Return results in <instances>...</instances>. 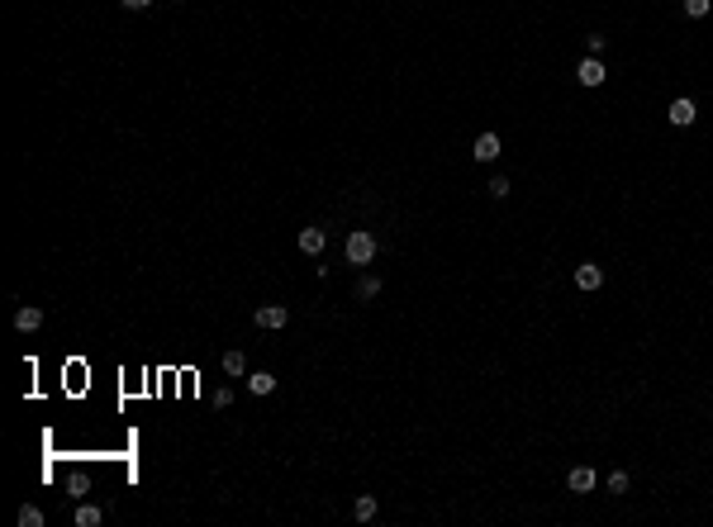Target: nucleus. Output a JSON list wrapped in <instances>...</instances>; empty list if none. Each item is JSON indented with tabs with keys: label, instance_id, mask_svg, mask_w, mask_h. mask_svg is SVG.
<instances>
[{
	"label": "nucleus",
	"instance_id": "nucleus-14",
	"mask_svg": "<svg viewBox=\"0 0 713 527\" xmlns=\"http://www.w3.org/2000/svg\"><path fill=\"white\" fill-rule=\"evenodd\" d=\"M86 489H91V480H86L81 471H72V475H67V494H72V499H81Z\"/></svg>",
	"mask_w": 713,
	"mask_h": 527
},
{
	"label": "nucleus",
	"instance_id": "nucleus-8",
	"mask_svg": "<svg viewBox=\"0 0 713 527\" xmlns=\"http://www.w3.org/2000/svg\"><path fill=\"white\" fill-rule=\"evenodd\" d=\"M566 485H571V489H576V494H590V489H595V485H599V475L590 471V466H576V471H571V480H566Z\"/></svg>",
	"mask_w": 713,
	"mask_h": 527
},
{
	"label": "nucleus",
	"instance_id": "nucleus-1",
	"mask_svg": "<svg viewBox=\"0 0 713 527\" xmlns=\"http://www.w3.org/2000/svg\"><path fill=\"white\" fill-rule=\"evenodd\" d=\"M371 257H376V237H371L367 228H357V233H347V262L367 266Z\"/></svg>",
	"mask_w": 713,
	"mask_h": 527
},
{
	"label": "nucleus",
	"instance_id": "nucleus-19",
	"mask_svg": "<svg viewBox=\"0 0 713 527\" xmlns=\"http://www.w3.org/2000/svg\"><path fill=\"white\" fill-rule=\"evenodd\" d=\"M485 190H490V195H495V200H504V195H509V181H504V176H495V181L485 185Z\"/></svg>",
	"mask_w": 713,
	"mask_h": 527
},
{
	"label": "nucleus",
	"instance_id": "nucleus-11",
	"mask_svg": "<svg viewBox=\"0 0 713 527\" xmlns=\"http://www.w3.org/2000/svg\"><path fill=\"white\" fill-rule=\"evenodd\" d=\"M100 523H105V513H100L95 503H81L77 508V527H100Z\"/></svg>",
	"mask_w": 713,
	"mask_h": 527
},
{
	"label": "nucleus",
	"instance_id": "nucleus-3",
	"mask_svg": "<svg viewBox=\"0 0 713 527\" xmlns=\"http://www.w3.org/2000/svg\"><path fill=\"white\" fill-rule=\"evenodd\" d=\"M576 77H581V86H604V77H608V72H604V62H599V57H585Z\"/></svg>",
	"mask_w": 713,
	"mask_h": 527
},
{
	"label": "nucleus",
	"instance_id": "nucleus-5",
	"mask_svg": "<svg viewBox=\"0 0 713 527\" xmlns=\"http://www.w3.org/2000/svg\"><path fill=\"white\" fill-rule=\"evenodd\" d=\"M15 328H20V333H38V328H43V309H33V304L15 309Z\"/></svg>",
	"mask_w": 713,
	"mask_h": 527
},
{
	"label": "nucleus",
	"instance_id": "nucleus-13",
	"mask_svg": "<svg viewBox=\"0 0 713 527\" xmlns=\"http://www.w3.org/2000/svg\"><path fill=\"white\" fill-rule=\"evenodd\" d=\"M352 513H357V523H371V518H376V499H371V494H362V499L352 503Z\"/></svg>",
	"mask_w": 713,
	"mask_h": 527
},
{
	"label": "nucleus",
	"instance_id": "nucleus-2",
	"mask_svg": "<svg viewBox=\"0 0 713 527\" xmlns=\"http://www.w3.org/2000/svg\"><path fill=\"white\" fill-rule=\"evenodd\" d=\"M471 157L475 162H495L500 157V133H480V138L471 143Z\"/></svg>",
	"mask_w": 713,
	"mask_h": 527
},
{
	"label": "nucleus",
	"instance_id": "nucleus-15",
	"mask_svg": "<svg viewBox=\"0 0 713 527\" xmlns=\"http://www.w3.org/2000/svg\"><path fill=\"white\" fill-rule=\"evenodd\" d=\"M376 294H381V281L376 276H362L357 281V299H376Z\"/></svg>",
	"mask_w": 713,
	"mask_h": 527
},
{
	"label": "nucleus",
	"instance_id": "nucleus-12",
	"mask_svg": "<svg viewBox=\"0 0 713 527\" xmlns=\"http://www.w3.org/2000/svg\"><path fill=\"white\" fill-rule=\"evenodd\" d=\"M224 370L229 375H247V356L243 352H224Z\"/></svg>",
	"mask_w": 713,
	"mask_h": 527
},
{
	"label": "nucleus",
	"instance_id": "nucleus-10",
	"mask_svg": "<svg viewBox=\"0 0 713 527\" xmlns=\"http://www.w3.org/2000/svg\"><path fill=\"white\" fill-rule=\"evenodd\" d=\"M247 390H252V395H271V390H276V375H271V370H252V375H247Z\"/></svg>",
	"mask_w": 713,
	"mask_h": 527
},
{
	"label": "nucleus",
	"instance_id": "nucleus-6",
	"mask_svg": "<svg viewBox=\"0 0 713 527\" xmlns=\"http://www.w3.org/2000/svg\"><path fill=\"white\" fill-rule=\"evenodd\" d=\"M252 318H257V328H286V318H291V314H286L281 304H262Z\"/></svg>",
	"mask_w": 713,
	"mask_h": 527
},
{
	"label": "nucleus",
	"instance_id": "nucleus-20",
	"mask_svg": "<svg viewBox=\"0 0 713 527\" xmlns=\"http://www.w3.org/2000/svg\"><path fill=\"white\" fill-rule=\"evenodd\" d=\"M153 0H124V10H148Z\"/></svg>",
	"mask_w": 713,
	"mask_h": 527
},
{
	"label": "nucleus",
	"instance_id": "nucleus-17",
	"mask_svg": "<svg viewBox=\"0 0 713 527\" xmlns=\"http://www.w3.org/2000/svg\"><path fill=\"white\" fill-rule=\"evenodd\" d=\"M608 494H628V471H613V475H608Z\"/></svg>",
	"mask_w": 713,
	"mask_h": 527
},
{
	"label": "nucleus",
	"instance_id": "nucleus-7",
	"mask_svg": "<svg viewBox=\"0 0 713 527\" xmlns=\"http://www.w3.org/2000/svg\"><path fill=\"white\" fill-rule=\"evenodd\" d=\"M576 285H581V290H599V285H604V271H599L595 262L576 266Z\"/></svg>",
	"mask_w": 713,
	"mask_h": 527
},
{
	"label": "nucleus",
	"instance_id": "nucleus-9",
	"mask_svg": "<svg viewBox=\"0 0 713 527\" xmlns=\"http://www.w3.org/2000/svg\"><path fill=\"white\" fill-rule=\"evenodd\" d=\"M670 124H675V129H689V124H694V100H675V105H670Z\"/></svg>",
	"mask_w": 713,
	"mask_h": 527
},
{
	"label": "nucleus",
	"instance_id": "nucleus-4",
	"mask_svg": "<svg viewBox=\"0 0 713 527\" xmlns=\"http://www.w3.org/2000/svg\"><path fill=\"white\" fill-rule=\"evenodd\" d=\"M323 242H328V233H323V228H300V252H305V257H319V252H323Z\"/></svg>",
	"mask_w": 713,
	"mask_h": 527
},
{
	"label": "nucleus",
	"instance_id": "nucleus-16",
	"mask_svg": "<svg viewBox=\"0 0 713 527\" xmlns=\"http://www.w3.org/2000/svg\"><path fill=\"white\" fill-rule=\"evenodd\" d=\"M20 523H24V527H43V508L24 503V508H20Z\"/></svg>",
	"mask_w": 713,
	"mask_h": 527
},
{
	"label": "nucleus",
	"instance_id": "nucleus-18",
	"mask_svg": "<svg viewBox=\"0 0 713 527\" xmlns=\"http://www.w3.org/2000/svg\"><path fill=\"white\" fill-rule=\"evenodd\" d=\"M709 5H713V0H685V15H694V19H704V15H709Z\"/></svg>",
	"mask_w": 713,
	"mask_h": 527
}]
</instances>
